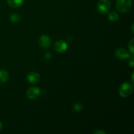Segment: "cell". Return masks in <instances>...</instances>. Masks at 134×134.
<instances>
[{"label": "cell", "instance_id": "277c9868", "mask_svg": "<svg viewBox=\"0 0 134 134\" xmlns=\"http://www.w3.org/2000/svg\"><path fill=\"white\" fill-rule=\"evenodd\" d=\"M41 94V90L38 87L33 86L27 89L26 92L27 97L30 99H36L39 98Z\"/></svg>", "mask_w": 134, "mask_h": 134}, {"label": "cell", "instance_id": "6da1fadb", "mask_svg": "<svg viewBox=\"0 0 134 134\" xmlns=\"http://www.w3.org/2000/svg\"><path fill=\"white\" fill-rule=\"evenodd\" d=\"M132 5V0H117L115 6L119 13H125L130 10Z\"/></svg>", "mask_w": 134, "mask_h": 134}, {"label": "cell", "instance_id": "5b68a950", "mask_svg": "<svg viewBox=\"0 0 134 134\" xmlns=\"http://www.w3.org/2000/svg\"><path fill=\"white\" fill-rule=\"evenodd\" d=\"M54 48L58 53H64L68 50V43L64 40H58L54 44Z\"/></svg>", "mask_w": 134, "mask_h": 134}, {"label": "cell", "instance_id": "2e32d148", "mask_svg": "<svg viewBox=\"0 0 134 134\" xmlns=\"http://www.w3.org/2000/svg\"><path fill=\"white\" fill-rule=\"evenodd\" d=\"M52 57V54L49 52H47L44 54V58L47 59V60H50Z\"/></svg>", "mask_w": 134, "mask_h": 134}, {"label": "cell", "instance_id": "30bf717a", "mask_svg": "<svg viewBox=\"0 0 134 134\" xmlns=\"http://www.w3.org/2000/svg\"><path fill=\"white\" fill-rule=\"evenodd\" d=\"M9 75L8 72L5 69H0V82L1 83H5L9 80Z\"/></svg>", "mask_w": 134, "mask_h": 134}, {"label": "cell", "instance_id": "7c38bea8", "mask_svg": "<svg viewBox=\"0 0 134 134\" xmlns=\"http://www.w3.org/2000/svg\"><path fill=\"white\" fill-rule=\"evenodd\" d=\"M10 20L12 22H18L20 20V16L17 13H13L10 14Z\"/></svg>", "mask_w": 134, "mask_h": 134}, {"label": "cell", "instance_id": "ac0fdd59", "mask_svg": "<svg viewBox=\"0 0 134 134\" xmlns=\"http://www.w3.org/2000/svg\"><path fill=\"white\" fill-rule=\"evenodd\" d=\"M2 128H3V125H2V123L1 122H0V131L1 130H2Z\"/></svg>", "mask_w": 134, "mask_h": 134}, {"label": "cell", "instance_id": "ffe728a7", "mask_svg": "<svg viewBox=\"0 0 134 134\" xmlns=\"http://www.w3.org/2000/svg\"><path fill=\"white\" fill-rule=\"evenodd\" d=\"M132 33H133V24H132Z\"/></svg>", "mask_w": 134, "mask_h": 134}, {"label": "cell", "instance_id": "4fadbf2b", "mask_svg": "<svg viewBox=\"0 0 134 134\" xmlns=\"http://www.w3.org/2000/svg\"><path fill=\"white\" fill-rule=\"evenodd\" d=\"M84 108V106L82 103H75L73 105V111L75 112H80L82 111Z\"/></svg>", "mask_w": 134, "mask_h": 134}, {"label": "cell", "instance_id": "d6986e66", "mask_svg": "<svg viewBox=\"0 0 134 134\" xmlns=\"http://www.w3.org/2000/svg\"><path fill=\"white\" fill-rule=\"evenodd\" d=\"M132 82L133 84V73H132Z\"/></svg>", "mask_w": 134, "mask_h": 134}, {"label": "cell", "instance_id": "3957f363", "mask_svg": "<svg viewBox=\"0 0 134 134\" xmlns=\"http://www.w3.org/2000/svg\"><path fill=\"white\" fill-rule=\"evenodd\" d=\"M111 7L109 0H99L97 4V10L100 14H105L109 12Z\"/></svg>", "mask_w": 134, "mask_h": 134}, {"label": "cell", "instance_id": "8fae6325", "mask_svg": "<svg viewBox=\"0 0 134 134\" xmlns=\"http://www.w3.org/2000/svg\"><path fill=\"white\" fill-rule=\"evenodd\" d=\"M108 18L111 22H116L119 20V16L116 12L112 11L108 13Z\"/></svg>", "mask_w": 134, "mask_h": 134}, {"label": "cell", "instance_id": "52a82bcc", "mask_svg": "<svg viewBox=\"0 0 134 134\" xmlns=\"http://www.w3.org/2000/svg\"><path fill=\"white\" fill-rule=\"evenodd\" d=\"M27 81L29 83L31 84H37L40 81L41 77L39 73L35 71H31L27 75Z\"/></svg>", "mask_w": 134, "mask_h": 134}, {"label": "cell", "instance_id": "e0dca14e", "mask_svg": "<svg viewBox=\"0 0 134 134\" xmlns=\"http://www.w3.org/2000/svg\"><path fill=\"white\" fill-rule=\"evenodd\" d=\"M94 133V134H106L105 132L104 131L102 130H98L96 131Z\"/></svg>", "mask_w": 134, "mask_h": 134}, {"label": "cell", "instance_id": "8992f818", "mask_svg": "<svg viewBox=\"0 0 134 134\" xmlns=\"http://www.w3.org/2000/svg\"><path fill=\"white\" fill-rule=\"evenodd\" d=\"M39 44L42 48L47 49L51 47V39L48 35H43L39 38Z\"/></svg>", "mask_w": 134, "mask_h": 134}, {"label": "cell", "instance_id": "9a60e30c", "mask_svg": "<svg viewBox=\"0 0 134 134\" xmlns=\"http://www.w3.org/2000/svg\"><path fill=\"white\" fill-rule=\"evenodd\" d=\"M129 65L131 68H133L134 65V61H133V55H132L131 56H130L129 58Z\"/></svg>", "mask_w": 134, "mask_h": 134}, {"label": "cell", "instance_id": "5bb4252c", "mask_svg": "<svg viewBox=\"0 0 134 134\" xmlns=\"http://www.w3.org/2000/svg\"><path fill=\"white\" fill-rule=\"evenodd\" d=\"M133 40L134 39L133 38H132V39H131L130 41L129 42V44H128V48H129V50L131 52V53H132V55H133V53H134V51H133Z\"/></svg>", "mask_w": 134, "mask_h": 134}, {"label": "cell", "instance_id": "9c48e42d", "mask_svg": "<svg viewBox=\"0 0 134 134\" xmlns=\"http://www.w3.org/2000/svg\"><path fill=\"white\" fill-rule=\"evenodd\" d=\"M7 2L9 7L13 9H16L22 6L24 0H7Z\"/></svg>", "mask_w": 134, "mask_h": 134}, {"label": "cell", "instance_id": "ba28073f", "mask_svg": "<svg viewBox=\"0 0 134 134\" xmlns=\"http://www.w3.org/2000/svg\"><path fill=\"white\" fill-rule=\"evenodd\" d=\"M115 56L117 58H119V60H126V59H128L130 58V54L127 51H126L125 49L122 48H118L117 50L115 52Z\"/></svg>", "mask_w": 134, "mask_h": 134}, {"label": "cell", "instance_id": "7a4b0ae2", "mask_svg": "<svg viewBox=\"0 0 134 134\" xmlns=\"http://www.w3.org/2000/svg\"><path fill=\"white\" fill-rule=\"evenodd\" d=\"M133 90V86L129 82H125L120 85L119 89V93L122 98H128L132 94Z\"/></svg>", "mask_w": 134, "mask_h": 134}]
</instances>
